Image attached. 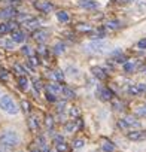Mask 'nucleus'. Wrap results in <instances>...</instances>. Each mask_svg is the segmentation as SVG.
<instances>
[{
    "label": "nucleus",
    "mask_w": 146,
    "mask_h": 152,
    "mask_svg": "<svg viewBox=\"0 0 146 152\" xmlns=\"http://www.w3.org/2000/svg\"><path fill=\"white\" fill-rule=\"evenodd\" d=\"M20 142H21V136L15 130H5L0 134V145H2V148L14 149L20 145Z\"/></svg>",
    "instance_id": "1"
},
{
    "label": "nucleus",
    "mask_w": 146,
    "mask_h": 152,
    "mask_svg": "<svg viewBox=\"0 0 146 152\" xmlns=\"http://www.w3.org/2000/svg\"><path fill=\"white\" fill-rule=\"evenodd\" d=\"M0 109H2L5 113H8V115H17L20 112L17 103L9 96H2L0 97Z\"/></svg>",
    "instance_id": "2"
},
{
    "label": "nucleus",
    "mask_w": 146,
    "mask_h": 152,
    "mask_svg": "<svg viewBox=\"0 0 146 152\" xmlns=\"http://www.w3.org/2000/svg\"><path fill=\"white\" fill-rule=\"evenodd\" d=\"M109 48V42L103 40V39H97V40H91L85 45V49L90 52H96V54H101Z\"/></svg>",
    "instance_id": "3"
},
{
    "label": "nucleus",
    "mask_w": 146,
    "mask_h": 152,
    "mask_svg": "<svg viewBox=\"0 0 146 152\" xmlns=\"http://www.w3.org/2000/svg\"><path fill=\"white\" fill-rule=\"evenodd\" d=\"M127 137L133 142H139V140H145L146 139V131H140V130H133L130 133H127Z\"/></svg>",
    "instance_id": "4"
},
{
    "label": "nucleus",
    "mask_w": 146,
    "mask_h": 152,
    "mask_svg": "<svg viewBox=\"0 0 146 152\" xmlns=\"http://www.w3.org/2000/svg\"><path fill=\"white\" fill-rule=\"evenodd\" d=\"M96 94L103 102H107V100H110L113 97V93L110 90H107V88H99V91H96Z\"/></svg>",
    "instance_id": "5"
},
{
    "label": "nucleus",
    "mask_w": 146,
    "mask_h": 152,
    "mask_svg": "<svg viewBox=\"0 0 146 152\" xmlns=\"http://www.w3.org/2000/svg\"><path fill=\"white\" fill-rule=\"evenodd\" d=\"M17 15V9L15 8H5L0 11V18H11Z\"/></svg>",
    "instance_id": "6"
},
{
    "label": "nucleus",
    "mask_w": 146,
    "mask_h": 152,
    "mask_svg": "<svg viewBox=\"0 0 146 152\" xmlns=\"http://www.w3.org/2000/svg\"><path fill=\"white\" fill-rule=\"evenodd\" d=\"M33 37H34V40L36 42H45L46 40V37H48V31H45V30H37V31H34L33 33Z\"/></svg>",
    "instance_id": "7"
},
{
    "label": "nucleus",
    "mask_w": 146,
    "mask_h": 152,
    "mask_svg": "<svg viewBox=\"0 0 146 152\" xmlns=\"http://www.w3.org/2000/svg\"><path fill=\"white\" fill-rule=\"evenodd\" d=\"M18 85H20V88L23 90V91H27L28 90V87H30V81H28V78L24 75V76H20L18 78Z\"/></svg>",
    "instance_id": "8"
},
{
    "label": "nucleus",
    "mask_w": 146,
    "mask_h": 152,
    "mask_svg": "<svg viewBox=\"0 0 146 152\" xmlns=\"http://www.w3.org/2000/svg\"><path fill=\"white\" fill-rule=\"evenodd\" d=\"M34 6H36L39 11H42V12H49V11H52V8H54L49 2H45V3H42V2H36Z\"/></svg>",
    "instance_id": "9"
},
{
    "label": "nucleus",
    "mask_w": 146,
    "mask_h": 152,
    "mask_svg": "<svg viewBox=\"0 0 146 152\" xmlns=\"http://www.w3.org/2000/svg\"><path fill=\"white\" fill-rule=\"evenodd\" d=\"M91 72H93V75L96 76V78H99V79H101V81L107 78L106 72H104L101 67H93V69H91Z\"/></svg>",
    "instance_id": "10"
},
{
    "label": "nucleus",
    "mask_w": 146,
    "mask_h": 152,
    "mask_svg": "<svg viewBox=\"0 0 146 152\" xmlns=\"http://www.w3.org/2000/svg\"><path fill=\"white\" fill-rule=\"evenodd\" d=\"M11 39H12L15 43H23V42L26 40V34H24L23 31H18V30H17V31L12 33V37H11Z\"/></svg>",
    "instance_id": "11"
},
{
    "label": "nucleus",
    "mask_w": 146,
    "mask_h": 152,
    "mask_svg": "<svg viewBox=\"0 0 146 152\" xmlns=\"http://www.w3.org/2000/svg\"><path fill=\"white\" fill-rule=\"evenodd\" d=\"M81 6L85 9H94V8H97V3L94 0H81Z\"/></svg>",
    "instance_id": "12"
},
{
    "label": "nucleus",
    "mask_w": 146,
    "mask_h": 152,
    "mask_svg": "<svg viewBox=\"0 0 146 152\" xmlns=\"http://www.w3.org/2000/svg\"><path fill=\"white\" fill-rule=\"evenodd\" d=\"M76 127H78V121H69L67 124H66V131L67 133H73V131H75L76 130Z\"/></svg>",
    "instance_id": "13"
},
{
    "label": "nucleus",
    "mask_w": 146,
    "mask_h": 152,
    "mask_svg": "<svg viewBox=\"0 0 146 152\" xmlns=\"http://www.w3.org/2000/svg\"><path fill=\"white\" fill-rule=\"evenodd\" d=\"M57 20L61 21V23H67V21H69V15H67V12H64V11H58V12H57Z\"/></svg>",
    "instance_id": "14"
},
{
    "label": "nucleus",
    "mask_w": 146,
    "mask_h": 152,
    "mask_svg": "<svg viewBox=\"0 0 146 152\" xmlns=\"http://www.w3.org/2000/svg\"><path fill=\"white\" fill-rule=\"evenodd\" d=\"M127 93H128L130 96H139V94H142L137 85H130V87L127 88Z\"/></svg>",
    "instance_id": "15"
},
{
    "label": "nucleus",
    "mask_w": 146,
    "mask_h": 152,
    "mask_svg": "<svg viewBox=\"0 0 146 152\" xmlns=\"http://www.w3.org/2000/svg\"><path fill=\"white\" fill-rule=\"evenodd\" d=\"M101 149H103L104 152H113V151H115V145H113L112 142H104V143L101 145Z\"/></svg>",
    "instance_id": "16"
},
{
    "label": "nucleus",
    "mask_w": 146,
    "mask_h": 152,
    "mask_svg": "<svg viewBox=\"0 0 146 152\" xmlns=\"http://www.w3.org/2000/svg\"><path fill=\"white\" fill-rule=\"evenodd\" d=\"M63 96L66 97V99H75L76 97V94H75V91H72L70 88H63Z\"/></svg>",
    "instance_id": "17"
},
{
    "label": "nucleus",
    "mask_w": 146,
    "mask_h": 152,
    "mask_svg": "<svg viewBox=\"0 0 146 152\" xmlns=\"http://www.w3.org/2000/svg\"><path fill=\"white\" fill-rule=\"evenodd\" d=\"M48 90H49L51 93H54V94H55V93H63V88L58 87L57 84H51V85L48 87Z\"/></svg>",
    "instance_id": "18"
},
{
    "label": "nucleus",
    "mask_w": 146,
    "mask_h": 152,
    "mask_svg": "<svg viewBox=\"0 0 146 152\" xmlns=\"http://www.w3.org/2000/svg\"><path fill=\"white\" fill-rule=\"evenodd\" d=\"M26 26H27L28 28H36V27H39V21H37V20H27Z\"/></svg>",
    "instance_id": "19"
},
{
    "label": "nucleus",
    "mask_w": 146,
    "mask_h": 152,
    "mask_svg": "<svg viewBox=\"0 0 146 152\" xmlns=\"http://www.w3.org/2000/svg\"><path fill=\"white\" fill-rule=\"evenodd\" d=\"M134 67H136V66H134V63H133V61H127V63L124 64V70H125L127 73L133 72V70H134Z\"/></svg>",
    "instance_id": "20"
},
{
    "label": "nucleus",
    "mask_w": 146,
    "mask_h": 152,
    "mask_svg": "<svg viewBox=\"0 0 146 152\" xmlns=\"http://www.w3.org/2000/svg\"><path fill=\"white\" fill-rule=\"evenodd\" d=\"M84 146H85V142L82 139H76L75 142H73V148H75V149H81Z\"/></svg>",
    "instance_id": "21"
},
{
    "label": "nucleus",
    "mask_w": 146,
    "mask_h": 152,
    "mask_svg": "<svg viewBox=\"0 0 146 152\" xmlns=\"http://www.w3.org/2000/svg\"><path fill=\"white\" fill-rule=\"evenodd\" d=\"M64 49H66V46H64L63 43H57V45L54 46L55 54H63V52H64Z\"/></svg>",
    "instance_id": "22"
},
{
    "label": "nucleus",
    "mask_w": 146,
    "mask_h": 152,
    "mask_svg": "<svg viewBox=\"0 0 146 152\" xmlns=\"http://www.w3.org/2000/svg\"><path fill=\"white\" fill-rule=\"evenodd\" d=\"M46 100L51 102V103H55V102H57V97H55L54 93H51V91L48 90V91H46Z\"/></svg>",
    "instance_id": "23"
},
{
    "label": "nucleus",
    "mask_w": 146,
    "mask_h": 152,
    "mask_svg": "<svg viewBox=\"0 0 146 152\" xmlns=\"http://www.w3.org/2000/svg\"><path fill=\"white\" fill-rule=\"evenodd\" d=\"M9 31V26L8 23H0V34H5Z\"/></svg>",
    "instance_id": "24"
},
{
    "label": "nucleus",
    "mask_w": 146,
    "mask_h": 152,
    "mask_svg": "<svg viewBox=\"0 0 146 152\" xmlns=\"http://www.w3.org/2000/svg\"><path fill=\"white\" fill-rule=\"evenodd\" d=\"M52 76H54V78H55L57 81H63V79H64V73H63L61 70H55Z\"/></svg>",
    "instance_id": "25"
},
{
    "label": "nucleus",
    "mask_w": 146,
    "mask_h": 152,
    "mask_svg": "<svg viewBox=\"0 0 146 152\" xmlns=\"http://www.w3.org/2000/svg\"><path fill=\"white\" fill-rule=\"evenodd\" d=\"M37 145H39V148H40L42 151H45V149H46V146H45V145H46V142H45V137H42V136H40V137L37 139Z\"/></svg>",
    "instance_id": "26"
},
{
    "label": "nucleus",
    "mask_w": 146,
    "mask_h": 152,
    "mask_svg": "<svg viewBox=\"0 0 146 152\" xmlns=\"http://www.w3.org/2000/svg\"><path fill=\"white\" fill-rule=\"evenodd\" d=\"M8 78H9V73L5 69H2V70H0V79H2V81H8Z\"/></svg>",
    "instance_id": "27"
},
{
    "label": "nucleus",
    "mask_w": 146,
    "mask_h": 152,
    "mask_svg": "<svg viewBox=\"0 0 146 152\" xmlns=\"http://www.w3.org/2000/svg\"><path fill=\"white\" fill-rule=\"evenodd\" d=\"M21 49H23V54H24V55L31 57V48H30V46H27V45H26V46H23Z\"/></svg>",
    "instance_id": "28"
},
{
    "label": "nucleus",
    "mask_w": 146,
    "mask_h": 152,
    "mask_svg": "<svg viewBox=\"0 0 146 152\" xmlns=\"http://www.w3.org/2000/svg\"><path fill=\"white\" fill-rule=\"evenodd\" d=\"M3 45H5V48H8V49H14V46H15V42L11 39V40H6Z\"/></svg>",
    "instance_id": "29"
},
{
    "label": "nucleus",
    "mask_w": 146,
    "mask_h": 152,
    "mask_svg": "<svg viewBox=\"0 0 146 152\" xmlns=\"http://www.w3.org/2000/svg\"><path fill=\"white\" fill-rule=\"evenodd\" d=\"M107 27L109 28H118L119 27V21H109L107 23Z\"/></svg>",
    "instance_id": "30"
},
{
    "label": "nucleus",
    "mask_w": 146,
    "mask_h": 152,
    "mask_svg": "<svg viewBox=\"0 0 146 152\" xmlns=\"http://www.w3.org/2000/svg\"><path fill=\"white\" fill-rule=\"evenodd\" d=\"M55 148H57V151H58V152H66V149H67L66 143H60V145H55Z\"/></svg>",
    "instance_id": "31"
},
{
    "label": "nucleus",
    "mask_w": 146,
    "mask_h": 152,
    "mask_svg": "<svg viewBox=\"0 0 146 152\" xmlns=\"http://www.w3.org/2000/svg\"><path fill=\"white\" fill-rule=\"evenodd\" d=\"M137 48L139 49H146V39H142L137 42Z\"/></svg>",
    "instance_id": "32"
},
{
    "label": "nucleus",
    "mask_w": 146,
    "mask_h": 152,
    "mask_svg": "<svg viewBox=\"0 0 146 152\" xmlns=\"http://www.w3.org/2000/svg\"><path fill=\"white\" fill-rule=\"evenodd\" d=\"M21 104H23V110H24V112H30V103H28V102L24 100Z\"/></svg>",
    "instance_id": "33"
},
{
    "label": "nucleus",
    "mask_w": 146,
    "mask_h": 152,
    "mask_svg": "<svg viewBox=\"0 0 146 152\" xmlns=\"http://www.w3.org/2000/svg\"><path fill=\"white\" fill-rule=\"evenodd\" d=\"M30 125H31V128H34V130L39 127V122L36 121V118H31V119H30Z\"/></svg>",
    "instance_id": "34"
},
{
    "label": "nucleus",
    "mask_w": 146,
    "mask_h": 152,
    "mask_svg": "<svg viewBox=\"0 0 146 152\" xmlns=\"http://www.w3.org/2000/svg\"><path fill=\"white\" fill-rule=\"evenodd\" d=\"M14 69H15V70H17V72H18V73L21 75V76H24V73H26V72H24V69H23L21 66H18V64H15V67H14Z\"/></svg>",
    "instance_id": "35"
},
{
    "label": "nucleus",
    "mask_w": 146,
    "mask_h": 152,
    "mask_svg": "<svg viewBox=\"0 0 146 152\" xmlns=\"http://www.w3.org/2000/svg\"><path fill=\"white\" fill-rule=\"evenodd\" d=\"M67 72H70V75H72V76H73V75H75V76L78 75V69H75V67H72V66H70V67L67 69Z\"/></svg>",
    "instance_id": "36"
},
{
    "label": "nucleus",
    "mask_w": 146,
    "mask_h": 152,
    "mask_svg": "<svg viewBox=\"0 0 146 152\" xmlns=\"http://www.w3.org/2000/svg\"><path fill=\"white\" fill-rule=\"evenodd\" d=\"M46 125L48 127H52L54 125V118L52 116H46Z\"/></svg>",
    "instance_id": "37"
},
{
    "label": "nucleus",
    "mask_w": 146,
    "mask_h": 152,
    "mask_svg": "<svg viewBox=\"0 0 146 152\" xmlns=\"http://www.w3.org/2000/svg\"><path fill=\"white\" fill-rule=\"evenodd\" d=\"M137 113L142 115V116H146V106H145V107H139V109H137Z\"/></svg>",
    "instance_id": "38"
},
{
    "label": "nucleus",
    "mask_w": 146,
    "mask_h": 152,
    "mask_svg": "<svg viewBox=\"0 0 146 152\" xmlns=\"http://www.w3.org/2000/svg\"><path fill=\"white\" fill-rule=\"evenodd\" d=\"M28 64H30L31 67H34V66L37 64V61H36V58H33V57H30V58H28Z\"/></svg>",
    "instance_id": "39"
},
{
    "label": "nucleus",
    "mask_w": 146,
    "mask_h": 152,
    "mask_svg": "<svg viewBox=\"0 0 146 152\" xmlns=\"http://www.w3.org/2000/svg\"><path fill=\"white\" fill-rule=\"evenodd\" d=\"M70 115L73 116V115H75V116H78L79 115V110L76 109V107H72V110H70Z\"/></svg>",
    "instance_id": "40"
},
{
    "label": "nucleus",
    "mask_w": 146,
    "mask_h": 152,
    "mask_svg": "<svg viewBox=\"0 0 146 152\" xmlns=\"http://www.w3.org/2000/svg\"><path fill=\"white\" fill-rule=\"evenodd\" d=\"M137 87H139L140 93H146V85L145 84H137Z\"/></svg>",
    "instance_id": "41"
},
{
    "label": "nucleus",
    "mask_w": 146,
    "mask_h": 152,
    "mask_svg": "<svg viewBox=\"0 0 146 152\" xmlns=\"http://www.w3.org/2000/svg\"><path fill=\"white\" fill-rule=\"evenodd\" d=\"M40 88H42V84H40L39 81H34V90H36V91H39Z\"/></svg>",
    "instance_id": "42"
},
{
    "label": "nucleus",
    "mask_w": 146,
    "mask_h": 152,
    "mask_svg": "<svg viewBox=\"0 0 146 152\" xmlns=\"http://www.w3.org/2000/svg\"><path fill=\"white\" fill-rule=\"evenodd\" d=\"M66 106V102H63V103H58V110H63V107Z\"/></svg>",
    "instance_id": "43"
},
{
    "label": "nucleus",
    "mask_w": 146,
    "mask_h": 152,
    "mask_svg": "<svg viewBox=\"0 0 146 152\" xmlns=\"http://www.w3.org/2000/svg\"><path fill=\"white\" fill-rule=\"evenodd\" d=\"M78 28H79V30H90V27H88V26H85V27H84V26H81V27H78Z\"/></svg>",
    "instance_id": "44"
},
{
    "label": "nucleus",
    "mask_w": 146,
    "mask_h": 152,
    "mask_svg": "<svg viewBox=\"0 0 146 152\" xmlns=\"http://www.w3.org/2000/svg\"><path fill=\"white\" fill-rule=\"evenodd\" d=\"M14 2H23V0H14Z\"/></svg>",
    "instance_id": "45"
},
{
    "label": "nucleus",
    "mask_w": 146,
    "mask_h": 152,
    "mask_svg": "<svg viewBox=\"0 0 146 152\" xmlns=\"http://www.w3.org/2000/svg\"><path fill=\"white\" fill-rule=\"evenodd\" d=\"M45 152H51V151H45Z\"/></svg>",
    "instance_id": "46"
},
{
    "label": "nucleus",
    "mask_w": 146,
    "mask_h": 152,
    "mask_svg": "<svg viewBox=\"0 0 146 152\" xmlns=\"http://www.w3.org/2000/svg\"><path fill=\"white\" fill-rule=\"evenodd\" d=\"M0 152H2V149H0Z\"/></svg>",
    "instance_id": "47"
},
{
    "label": "nucleus",
    "mask_w": 146,
    "mask_h": 152,
    "mask_svg": "<svg viewBox=\"0 0 146 152\" xmlns=\"http://www.w3.org/2000/svg\"><path fill=\"white\" fill-rule=\"evenodd\" d=\"M145 70H146V67H145Z\"/></svg>",
    "instance_id": "48"
}]
</instances>
